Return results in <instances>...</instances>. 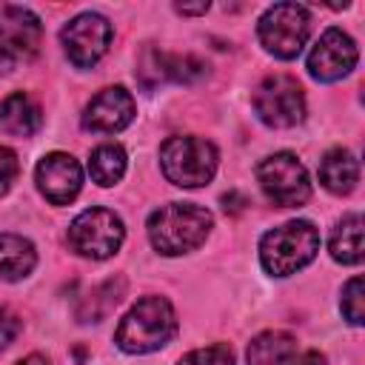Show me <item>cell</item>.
<instances>
[{
	"mask_svg": "<svg viewBox=\"0 0 365 365\" xmlns=\"http://www.w3.org/2000/svg\"><path fill=\"white\" fill-rule=\"evenodd\" d=\"M211 225H214V220L202 205L168 202V205H160L148 217V240L160 254L177 257V254L200 248L205 242Z\"/></svg>",
	"mask_w": 365,
	"mask_h": 365,
	"instance_id": "cell-1",
	"label": "cell"
},
{
	"mask_svg": "<svg viewBox=\"0 0 365 365\" xmlns=\"http://www.w3.org/2000/svg\"><path fill=\"white\" fill-rule=\"evenodd\" d=\"M177 334V317L168 299L145 297L140 299L117 325L114 342L125 354H148L163 348Z\"/></svg>",
	"mask_w": 365,
	"mask_h": 365,
	"instance_id": "cell-2",
	"label": "cell"
},
{
	"mask_svg": "<svg viewBox=\"0 0 365 365\" xmlns=\"http://www.w3.org/2000/svg\"><path fill=\"white\" fill-rule=\"evenodd\" d=\"M319 251V231L308 220H291L271 228L259 240L262 268L274 277H288L305 268Z\"/></svg>",
	"mask_w": 365,
	"mask_h": 365,
	"instance_id": "cell-3",
	"label": "cell"
},
{
	"mask_svg": "<svg viewBox=\"0 0 365 365\" xmlns=\"http://www.w3.org/2000/svg\"><path fill=\"white\" fill-rule=\"evenodd\" d=\"M217 148L202 137H168L160 148V165L168 182L182 188L205 185L217 171Z\"/></svg>",
	"mask_w": 365,
	"mask_h": 365,
	"instance_id": "cell-4",
	"label": "cell"
},
{
	"mask_svg": "<svg viewBox=\"0 0 365 365\" xmlns=\"http://www.w3.org/2000/svg\"><path fill=\"white\" fill-rule=\"evenodd\" d=\"M257 34L265 51L279 60H294L311 34V14L302 3H277L259 17Z\"/></svg>",
	"mask_w": 365,
	"mask_h": 365,
	"instance_id": "cell-5",
	"label": "cell"
},
{
	"mask_svg": "<svg viewBox=\"0 0 365 365\" xmlns=\"http://www.w3.org/2000/svg\"><path fill=\"white\" fill-rule=\"evenodd\" d=\"M257 180L265 197L279 208H299L311 197V180L305 165L291 151H279L265 157L257 165Z\"/></svg>",
	"mask_w": 365,
	"mask_h": 365,
	"instance_id": "cell-6",
	"label": "cell"
},
{
	"mask_svg": "<svg viewBox=\"0 0 365 365\" xmlns=\"http://www.w3.org/2000/svg\"><path fill=\"white\" fill-rule=\"evenodd\" d=\"M43 37L40 17L14 3H0V74H11L20 63L37 54Z\"/></svg>",
	"mask_w": 365,
	"mask_h": 365,
	"instance_id": "cell-7",
	"label": "cell"
},
{
	"mask_svg": "<svg viewBox=\"0 0 365 365\" xmlns=\"http://www.w3.org/2000/svg\"><path fill=\"white\" fill-rule=\"evenodd\" d=\"M123 237H125L123 220L111 208H88L77 214L74 222L68 225L71 251L91 259H106L117 254V248L123 245Z\"/></svg>",
	"mask_w": 365,
	"mask_h": 365,
	"instance_id": "cell-8",
	"label": "cell"
},
{
	"mask_svg": "<svg viewBox=\"0 0 365 365\" xmlns=\"http://www.w3.org/2000/svg\"><path fill=\"white\" fill-rule=\"evenodd\" d=\"M254 111L271 128H291L305 117L302 86L288 74L265 77L254 91Z\"/></svg>",
	"mask_w": 365,
	"mask_h": 365,
	"instance_id": "cell-9",
	"label": "cell"
},
{
	"mask_svg": "<svg viewBox=\"0 0 365 365\" xmlns=\"http://www.w3.org/2000/svg\"><path fill=\"white\" fill-rule=\"evenodd\" d=\"M111 23L97 14V11H86L77 14L74 20H68L60 31V43L66 48V57L77 66V68H91L111 43Z\"/></svg>",
	"mask_w": 365,
	"mask_h": 365,
	"instance_id": "cell-10",
	"label": "cell"
},
{
	"mask_svg": "<svg viewBox=\"0 0 365 365\" xmlns=\"http://www.w3.org/2000/svg\"><path fill=\"white\" fill-rule=\"evenodd\" d=\"M356 60H359L356 43L342 29H325L308 54V74L319 83H334L351 74Z\"/></svg>",
	"mask_w": 365,
	"mask_h": 365,
	"instance_id": "cell-11",
	"label": "cell"
},
{
	"mask_svg": "<svg viewBox=\"0 0 365 365\" xmlns=\"http://www.w3.org/2000/svg\"><path fill=\"white\" fill-rule=\"evenodd\" d=\"M34 180L51 205H68L83 188V168L71 154L51 151L37 163Z\"/></svg>",
	"mask_w": 365,
	"mask_h": 365,
	"instance_id": "cell-12",
	"label": "cell"
},
{
	"mask_svg": "<svg viewBox=\"0 0 365 365\" xmlns=\"http://www.w3.org/2000/svg\"><path fill=\"white\" fill-rule=\"evenodd\" d=\"M208 74V66L191 54H168L160 48H145L140 57V68L137 77L143 80V86L154 88L165 80L171 83H194L200 77Z\"/></svg>",
	"mask_w": 365,
	"mask_h": 365,
	"instance_id": "cell-13",
	"label": "cell"
},
{
	"mask_svg": "<svg viewBox=\"0 0 365 365\" xmlns=\"http://www.w3.org/2000/svg\"><path fill=\"white\" fill-rule=\"evenodd\" d=\"M134 97L123 86H111L91 97V103L83 111V128L94 134H114L134 120Z\"/></svg>",
	"mask_w": 365,
	"mask_h": 365,
	"instance_id": "cell-14",
	"label": "cell"
},
{
	"mask_svg": "<svg viewBox=\"0 0 365 365\" xmlns=\"http://www.w3.org/2000/svg\"><path fill=\"white\" fill-rule=\"evenodd\" d=\"M43 123V114L37 108V103L23 94L14 91L0 103V128L11 137H31Z\"/></svg>",
	"mask_w": 365,
	"mask_h": 365,
	"instance_id": "cell-15",
	"label": "cell"
},
{
	"mask_svg": "<svg viewBox=\"0 0 365 365\" xmlns=\"http://www.w3.org/2000/svg\"><path fill=\"white\" fill-rule=\"evenodd\" d=\"M319 180L331 194H351L359 182V163L351 151L334 148L319 163Z\"/></svg>",
	"mask_w": 365,
	"mask_h": 365,
	"instance_id": "cell-16",
	"label": "cell"
},
{
	"mask_svg": "<svg viewBox=\"0 0 365 365\" xmlns=\"http://www.w3.org/2000/svg\"><path fill=\"white\" fill-rule=\"evenodd\" d=\"M37 265L34 245L20 234H0V279H23Z\"/></svg>",
	"mask_w": 365,
	"mask_h": 365,
	"instance_id": "cell-17",
	"label": "cell"
},
{
	"mask_svg": "<svg viewBox=\"0 0 365 365\" xmlns=\"http://www.w3.org/2000/svg\"><path fill=\"white\" fill-rule=\"evenodd\" d=\"M297 354V339L285 331H265L248 342V365H285Z\"/></svg>",
	"mask_w": 365,
	"mask_h": 365,
	"instance_id": "cell-18",
	"label": "cell"
},
{
	"mask_svg": "<svg viewBox=\"0 0 365 365\" xmlns=\"http://www.w3.org/2000/svg\"><path fill=\"white\" fill-rule=\"evenodd\" d=\"M328 248H331V257L342 265H356L362 262V217L354 211V214H345L336 228L331 231V240H328Z\"/></svg>",
	"mask_w": 365,
	"mask_h": 365,
	"instance_id": "cell-19",
	"label": "cell"
},
{
	"mask_svg": "<svg viewBox=\"0 0 365 365\" xmlns=\"http://www.w3.org/2000/svg\"><path fill=\"white\" fill-rule=\"evenodd\" d=\"M123 294H125V282H123V277H111V279L100 282V285L80 302V308H77L80 322H100V319H103V317L123 299Z\"/></svg>",
	"mask_w": 365,
	"mask_h": 365,
	"instance_id": "cell-20",
	"label": "cell"
},
{
	"mask_svg": "<svg viewBox=\"0 0 365 365\" xmlns=\"http://www.w3.org/2000/svg\"><path fill=\"white\" fill-rule=\"evenodd\" d=\"M88 174L97 185H114L125 174V151L117 143H103L88 157Z\"/></svg>",
	"mask_w": 365,
	"mask_h": 365,
	"instance_id": "cell-21",
	"label": "cell"
},
{
	"mask_svg": "<svg viewBox=\"0 0 365 365\" xmlns=\"http://www.w3.org/2000/svg\"><path fill=\"white\" fill-rule=\"evenodd\" d=\"M177 365H234V354L228 345H208L185 354Z\"/></svg>",
	"mask_w": 365,
	"mask_h": 365,
	"instance_id": "cell-22",
	"label": "cell"
},
{
	"mask_svg": "<svg viewBox=\"0 0 365 365\" xmlns=\"http://www.w3.org/2000/svg\"><path fill=\"white\" fill-rule=\"evenodd\" d=\"M342 314L351 325H362V277L348 279L342 288Z\"/></svg>",
	"mask_w": 365,
	"mask_h": 365,
	"instance_id": "cell-23",
	"label": "cell"
},
{
	"mask_svg": "<svg viewBox=\"0 0 365 365\" xmlns=\"http://www.w3.org/2000/svg\"><path fill=\"white\" fill-rule=\"evenodd\" d=\"M17 174H20V160H17V154H14L11 148L0 145V197L11 188V182L17 180Z\"/></svg>",
	"mask_w": 365,
	"mask_h": 365,
	"instance_id": "cell-24",
	"label": "cell"
},
{
	"mask_svg": "<svg viewBox=\"0 0 365 365\" xmlns=\"http://www.w3.org/2000/svg\"><path fill=\"white\" fill-rule=\"evenodd\" d=\"M17 334H20V319H17V314H11L9 308L0 305V351H6V348L14 342Z\"/></svg>",
	"mask_w": 365,
	"mask_h": 365,
	"instance_id": "cell-25",
	"label": "cell"
},
{
	"mask_svg": "<svg viewBox=\"0 0 365 365\" xmlns=\"http://www.w3.org/2000/svg\"><path fill=\"white\" fill-rule=\"evenodd\" d=\"M294 365H325V356H322L319 351H308V354H302Z\"/></svg>",
	"mask_w": 365,
	"mask_h": 365,
	"instance_id": "cell-26",
	"label": "cell"
},
{
	"mask_svg": "<svg viewBox=\"0 0 365 365\" xmlns=\"http://www.w3.org/2000/svg\"><path fill=\"white\" fill-rule=\"evenodd\" d=\"M177 11H180V14H205V11H208V3H197V6H182V3H177Z\"/></svg>",
	"mask_w": 365,
	"mask_h": 365,
	"instance_id": "cell-27",
	"label": "cell"
},
{
	"mask_svg": "<svg viewBox=\"0 0 365 365\" xmlns=\"http://www.w3.org/2000/svg\"><path fill=\"white\" fill-rule=\"evenodd\" d=\"M14 365H48V359L40 356V354H29L26 359H20V362H14Z\"/></svg>",
	"mask_w": 365,
	"mask_h": 365,
	"instance_id": "cell-28",
	"label": "cell"
}]
</instances>
